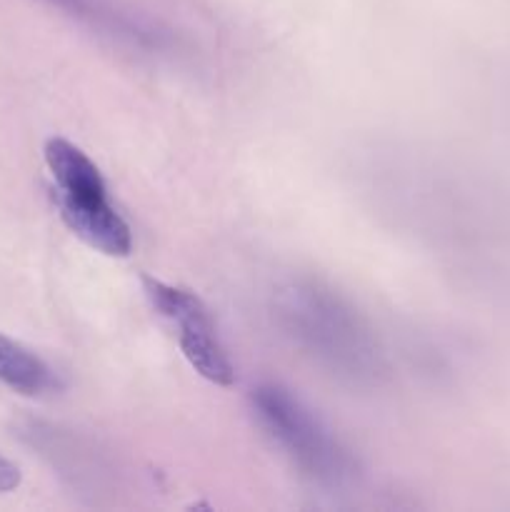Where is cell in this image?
I'll list each match as a JSON object with an SVG mask.
<instances>
[{
	"instance_id": "6da1fadb",
	"label": "cell",
	"mask_w": 510,
	"mask_h": 512,
	"mask_svg": "<svg viewBox=\"0 0 510 512\" xmlns=\"http://www.w3.org/2000/svg\"><path fill=\"white\" fill-rule=\"evenodd\" d=\"M285 330L310 355L348 378H370L378 370L370 330L333 290L318 283H290L278 295Z\"/></svg>"
},
{
	"instance_id": "8992f818",
	"label": "cell",
	"mask_w": 510,
	"mask_h": 512,
	"mask_svg": "<svg viewBox=\"0 0 510 512\" xmlns=\"http://www.w3.org/2000/svg\"><path fill=\"white\" fill-rule=\"evenodd\" d=\"M45 3L55 5V8L65 10L73 18L85 20L93 28L108 30L110 35H120V38H130V40H145V33H140L138 25L130 23L128 18L123 15L113 13L108 5H103L100 0H45Z\"/></svg>"
},
{
	"instance_id": "7a4b0ae2",
	"label": "cell",
	"mask_w": 510,
	"mask_h": 512,
	"mask_svg": "<svg viewBox=\"0 0 510 512\" xmlns=\"http://www.w3.org/2000/svg\"><path fill=\"white\" fill-rule=\"evenodd\" d=\"M45 165L55 183V205L75 238L110 258L133 250V233L108 198V185L98 165L68 138L45 140Z\"/></svg>"
},
{
	"instance_id": "3957f363",
	"label": "cell",
	"mask_w": 510,
	"mask_h": 512,
	"mask_svg": "<svg viewBox=\"0 0 510 512\" xmlns=\"http://www.w3.org/2000/svg\"><path fill=\"white\" fill-rule=\"evenodd\" d=\"M253 410L265 433L280 445L295 468L318 485H343L355 463L340 440L283 385L263 383L253 390Z\"/></svg>"
},
{
	"instance_id": "52a82bcc",
	"label": "cell",
	"mask_w": 510,
	"mask_h": 512,
	"mask_svg": "<svg viewBox=\"0 0 510 512\" xmlns=\"http://www.w3.org/2000/svg\"><path fill=\"white\" fill-rule=\"evenodd\" d=\"M23 483V473L10 458L0 455V493H13Z\"/></svg>"
},
{
	"instance_id": "5b68a950",
	"label": "cell",
	"mask_w": 510,
	"mask_h": 512,
	"mask_svg": "<svg viewBox=\"0 0 510 512\" xmlns=\"http://www.w3.org/2000/svg\"><path fill=\"white\" fill-rule=\"evenodd\" d=\"M0 383L20 395H45L58 388L53 368L43 358L0 333Z\"/></svg>"
},
{
	"instance_id": "277c9868",
	"label": "cell",
	"mask_w": 510,
	"mask_h": 512,
	"mask_svg": "<svg viewBox=\"0 0 510 512\" xmlns=\"http://www.w3.org/2000/svg\"><path fill=\"white\" fill-rule=\"evenodd\" d=\"M143 288L153 308L178 325V345L195 373L215 385H233L235 368L228 358V350L220 343L208 305L190 290L175 288L148 275L143 278Z\"/></svg>"
}]
</instances>
